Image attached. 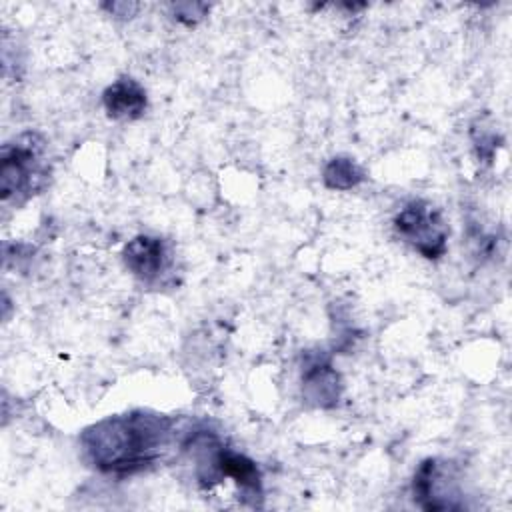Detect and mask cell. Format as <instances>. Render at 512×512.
<instances>
[{"label":"cell","instance_id":"1","mask_svg":"<svg viewBox=\"0 0 512 512\" xmlns=\"http://www.w3.org/2000/svg\"><path fill=\"white\" fill-rule=\"evenodd\" d=\"M174 440V420L148 410L108 416L80 434L82 456L104 474H136L158 462Z\"/></svg>","mask_w":512,"mask_h":512},{"label":"cell","instance_id":"7","mask_svg":"<svg viewBox=\"0 0 512 512\" xmlns=\"http://www.w3.org/2000/svg\"><path fill=\"white\" fill-rule=\"evenodd\" d=\"M102 104L112 120H136L148 108L144 86L132 76H120L102 92Z\"/></svg>","mask_w":512,"mask_h":512},{"label":"cell","instance_id":"10","mask_svg":"<svg viewBox=\"0 0 512 512\" xmlns=\"http://www.w3.org/2000/svg\"><path fill=\"white\" fill-rule=\"evenodd\" d=\"M472 138H474V146H476V152H478V158L482 160H492L494 152H496V134L494 132H488L486 128H480V132L474 128L472 130Z\"/></svg>","mask_w":512,"mask_h":512},{"label":"cell","instance_id":"5","mask_svg":"<svg viewBox=\"0 0 512 512\" xmlns=\"http://www.w3.org/2000/svg\"><path fill=\"white\" fill-rule=\"evenodd\" d=\"M122 260L134 278L144 284H154L170 268V250L162 238L140 234L126 242Z\"/></svg>","mask_w":512,"mask_h":512},{"label":"cell","instance_id":"4","mask_svg":"<svg viewBox=\"0 0 512 512\" xmlns=\"http://www.w3.org/2000/svg\"><path fill=\"white\" fill-rule=\"evenodd\" d=\"M414 502L424 510H458L464 508L458 480L450 462L438 458L424 460L412 480Z\"/></svg>","mask_w":512,"mask_h":512},{"label":"cell","instance_id":"6","mask_svg":"<svg viewBox=\"0 0 512 512\" xmlns=\"http://www.w3.org/2000/svg\"><path fill=\"white\" fill-rule=\"evenodd\" d=\"M342 394V378L328 358H308L302 370V398L314 408H334Z\"/></svg>","mask_w":512,"mask_h":512},{"label":"cell","instance_id":"11","mask_svg":"<svg viewBox=\"0 0 512 512\" xmlns=\"http://www.w3.org/2000/svg\"><path fill=\"white\" fill-rule=\"evenodd\" d=\"M104 8H108L112 16L130 18V16H132V14L138 10V4H128V2H112V4H104Z\"/></svg>","mask_w":512,"mask_h":512},{"label":"cell","instance_id":"8","mask_svg":"<svg viewBox=\"0 0 512 512\" xmlns=\"http://www.w3.org/2000/svg\"><path fill=\"white\" fill-rule=\"evenodd\" d=\"M366 178V172L362 166L350 158V156H334L328 160V164L322 170V182L330 190H352L358 184H362Z\"/></svg>","mask_w":512,"mask_h":512},{"label":"cell","instance_id":"9","mask_svg":"<svg viewBox=\"0 0 512 512\" xmlns=\"http://www.w3.org/2000/svg\"><path fill=\"white\" fill-rule=\"evenodd\" d=\"M208 12V6L206 4H200V2H182V4H174V14H176V20L192 26L196 24L198 20H202Z\"/></svg>","mask_w":512,"mask_h":512},{"label":"cell","instance_id":"3","mask_svg":"<svg viewBox=\"0 0 512 512\" xmlns=\"http://www.w3.org/2000/svg\"><path fill=\"white\" fill-rule=\"evenodd\" d=\"M394 230L402 242L428 260H438L448 250L450 226L440 208L426 200H410L394 216Z\"/></svg>","mask_w":512,"mask_h":512},{"label":"cell","instance_id":"2","mask_svg":"<svg viewBox=\"0 0 512 512\" xmlns=\"http://www.w3.org/2000/svg\"><path fill=\"white\" fill-rule=\"evenodd\" d=\"M50 178L46 142L36 132H24L6 142L0 152V196L2 202L22 206L40 194Z\"/></svg>","mask_w":512,"mask_h":512}]
</instances>
